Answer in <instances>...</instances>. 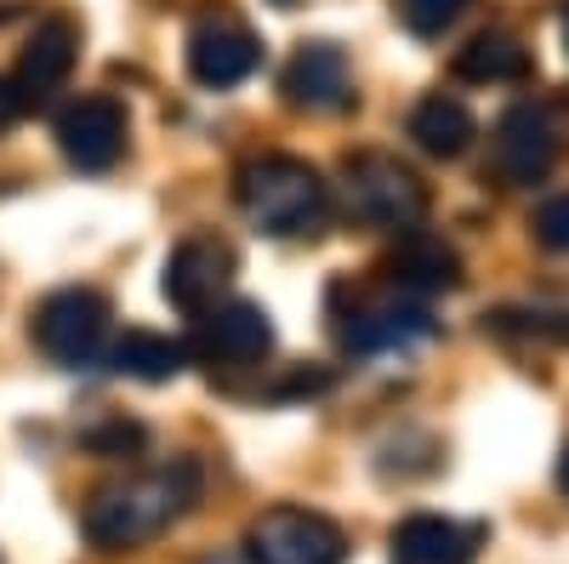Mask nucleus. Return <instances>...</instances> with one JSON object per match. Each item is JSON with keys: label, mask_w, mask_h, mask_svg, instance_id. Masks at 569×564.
I'll list each match as a JSON object with an SVG mask.
<instances>
[{"label": "nucleus", "mask_w": 569, "mask_h": 564, "mask_svg": "<svg viewBox=\"0 0 569 564\" xmlns=\"http://www.w3.org/2000/svg\"><path fill=\"white\" fill-rule=\"evenodd\" d=\"M200 502V462H166V467H149L137 479H120V485H103L98 496L86 502V542L103 547V553H126V547H142L166 536L188 507Z\"/></svg>", "instance_id": "f257e3e1"}, {"label": "nucleus", "mask_w": 569, "mask_h": 564, "mask_svg": "<svg viewBox=\"0 0 569 564\" xmlns=\"http://www.w3.org/2000/svg\"><path fill=\"white\" fill-rule=\"evenodd\" d=\"M233 200H240V211L262 234H273V240H297V234H313L325 222L330 188L297 155H262V160L240 166V177H233Z\"/></svg>", "instance_id": "f03ea898"}, {"label": "nucleus", "mask_w": 569, "mask_h": 564, "mask_svg": "<svg viewBox=\"0 0 569 564\" xmlns=\"http://www.w3.org/2000/svg\"><path fill=\"white\" fill-rule=\"evenodd\" d=\"M342 188H348V211H353L359 222H370V228L410 234V228H421V217H427V182H421L399 155H382V149L348 155Z\"/></svg>", "instance_id": "7ed1b4c3"}, {"label": "nucleus", "mask_w": 569, "mask_h": 564, "mask_svg": "<svg viewBox=\"0 0 569 564\" xmlns=\"http://www.w3.org/2000/svg\"><path fill=\"white\" fill-rule=\"evenodd\" d=\"M109 297L103 291H91V286H63L52 291L40 308H34V343L40 354L63 365V370H80L103 354L109 343Z\"/></svg>", "instance_id": "20e7f679"}, {"label": "nucleus", "mask_w": 569, "mask_h": 564, "mask_svg": "<svg viewBox=\"0 0 569 564\" xmlns=\"http://www.w3.org/2000/svg\"><path fill=\"white\" fill-rule=\"evenodd\" d=\"M348 536L313 507H268L246 531V564H342Z\"/></svg>", "instance_id": "39448f33"}, {"label": "nucleus", "mask_w": 569, "mask_h": 564, "mask_svg": "<svg viewBox=\"0 0 569 564\" xmlns=\"http://www.w3.org/2000/svg\"><path fill=\"white\" fill-rule=\"evenodd\" d=\"M257 63H262V40L251 34V23L240 12L217 7L188 29V75H194L200 86H211V91H228V86L251 80Z\"/></svg>", "instance_id": "423d86ee"}, {"label": "nucleus", "mask_w": 569, "mask_h": 564, "mask_svg": "<svg viewBox=\"0 0 569 564\" xmlns=\"http://www.w3.org/2000/svg\"><path fill=\"white\" fill-rule=\"evenodd\" d=\"M58 149L74 171H114L120 155H126V137H131V120L114 98L91 91V98H74L63 115H58Z\"/></svg>", "instance_id": "0eeeda50"}, {"label": "nucleus", "mask_w": 569, "mask_h": 564, "mask_svg": "<svg viewBox=\"0 0 569 564\" xmlns=\"http://www.w3.org/2000/svg\"><path fill=\"white\" fill-rule=\"evenodd\" d=\"M233 268H240V257H233L228 240H217V234H188V240L166 257L160 291H166V303H177L182 314H206V308H217L222 291L233 286Z\"/></svg>", "instance_id": "6e6552de"}, {"label": "nucleus", "mask_w": 569, "mask_h": 564, "mask_svg": "<svg viewBox=\"0 0 569 564\" xmlns=\"http://www.w3.org/2000/svg\"><path fill=\"white\" fill-rule=\"evenodd\" d=\"M279 91L291 109L342 115V109H353V63L337 40H302L279 75Z\"/></svg>", "instance_id": "1a4fd4ad"}, {"label": "nucleus", "mask_w": 569, "mask_h": 564, "mask_svg": "<svg viewBox=\"0 0 569 564\" xmlns=\"http://www.w3.org/2000/svg\"><path fill=\"white\" fill-rule=\"evenodd\" d=\"M490 166L501 182H541L558 166V126L541 103H512L496 120V144H490Z\"/></svg>", "instance_id": "9d476101"}, {"label": "nucleus", "mask_w": 569, "mask_h": 564, "mask_svg": "<svg viewBox=\"0 0 569 564\" xmlns=\"http://www.w3.org/2000/svg\"><path fill=\"white\" fill-rule=\"evenodd\" d=\"M268 348H273L268 308L233 297V303H217V308L200 314V332H194V348H188V354H200L206 365H251Z\"/></svg>", "instance_id": "9b49d317"}, {"label": "nucleus", "mask_w": 569, "mask_h": 564, "mask_svg": "<svg viewBox=\"0 0 569 564\" xmlns=\"http://www.w3.org/2000/svg\"><path fill=\"white\" fill-rule=\"evenodd\" d=\"M479 542H485L479 525H456L445 513H410L388 536L393 564H472Z\"/></svg>", "instance_id": "f8f14e48"}, {"label": "nucleus", "mask_w": 569, "mask_h": 564, "mask_svg": "<svg viewBox=\"0 0 569 564\" xmlns=\"http://www.w3.org/2000/svg\"><path fill=\"white\" fill-rule=\"evenodd\" d=\"M433 337V314L421 303H365L342 319V343L353 354H399L410 343H427Z\"/></svg>", "instance_id": "ddd939ff"}, {"label": "nucleus", "mask_w": 569, "mask_h": 564, "mask_svg": "<svg viewBox=\"0 0 569 564\" xmlns=\"http://www.w3.org/2000/svg\"><path fill=\"white\" fill-rule=\"evenodd\" d=\"M74 58H80V29L69 18H46L29 46H23V58H18V86H23V98L40 103V98H52V91L74 75Z\"/></svg>", "instance_id": "4468645a"}, {"label": "nucleus", "mask_w": 569, "mask_h": 564, "mask_svg": "<svg viewBox=\"0 0 569 564\" xmlns=\"http://www.w3.org/2000/svg\"><path fill=\"white\" fill-rule=\"evenodd\" d=\"M410 144L421 155H433V160H461L472 149V137H479V126H472L467 103L461 98H445V91H433V98H421L410 109Z\"/></svg>", "instance_id": "2eb2a0df"}, {"label": "nucleus", "mask_w": 569, "mask_h": 564, "mask_svg": "<svg viewBox=\"0 0 569 564\" xmlns=\"http://www.w3.org/2000/svg\"><path fill=\"white\" fill-rule=\"evenodd\" d=\"M388 274L399 279L405 291H456L461 286V257L445 240H433V234L410 228L399 240V251L388 257Z\"/></svg>", "instance_id": "dca6fc26"}, {"label": "nucleus", "mask_w": 569, "mask_h": 564, "mask_svg": "<svg viewBox=\"0 0 569 564\" xmlns=\"http://www.w3.org/2000/svg\"><path fill=\"white\" fill-rule=\"evenodd\" d=\"M536 63H530V46H518L507 29H485L472 34L461 52H456V75L472 80V86H501V80H525Z\"/></svg>", "instance_id": "f3484780"}, {"label": "nucleus", "mask_w": 569, "mask_h": 564, "mask_svg": "<svg viewBox=\"0 0 569 564\" xmlns=\"http://www.w3.org/2000/svg\"><path fill=\"white\" fill-rule=\"evenodd\" d=\"M109 365L120 376H137V383H171V376L188 365V343L166 337V332H126L114 348H109Z\"/></svg>", "instance_id": "a211bd4d"}, {"label": "nucleus", "mask_w": 569, "mask_h": 564, "mask_svg": "<svg viewBox=\"0 0 569 564\" xmlns=\"http://www.w3.org/2000/svg\"><path fill=\"white\" fill-rule=\"evenodd\" d=\"M467 7H472V0H399V12H405L410 34H421V40L445 34V29H450Z\"/></svg>", "instance_id": "6ab92c4d"}, {"label": "nucleus", "mask_w": 569, "mask_h": 564, "mask_svg": "<svg viewBox=\"0 0 569 564\" xmlns=\"http://www.w3.org/2000/svg\"><path fill=\"white\" fill-rule=\"evenodd\" d=\"M530 228H536V240L547 251H569V195H552L547 206H536Z\"/></svg>", "instance_id": "aec40b11"}, {"label": "nucleus", "mask_w": 569, "mask_h": 564, "mask_svg": "<svg viewBox=\"0 0 569 564\" xmlns=\"http://www.w3.org/2000/svg\"><path fill=\"white\" fill-rule=\"evenodd\" d=\"M86 445L91 451H137L142 445V428H137V422H109V428H98Z\"/></svg>", "instance_id": "412c9836"}, {"label": "nucleus", "mask_w": 569, "mask_h": 564, "mask_svg": "<svg viewBox=\"0 0 569 564\" xmlns=\"http://www.w3.org/2000/svg\"><path fill=\"white\" fill-rule=\"evenodd\" d=\"M23 109H29V98H23V86H18L12 75H0V131H12V126L23 120Z\"/></svg>", "instance_id": "4be33fe9"}, {"label": "nucleus", "mask_w": 569, "mask_h": 564, "mask_svg": "<svg viewBox=\"0 0 569 564\" xmlns=\"http://www.w3.org/2000/svg\"><path fill=\"white\" fill-rule=\"evenodd\" d=\"M558 491L569 496V451H563V462H558Z\"/></svg>", "instance_id": "5701e85b"}, {"label": "nucleus", "mask_w": 569, "mask_h": 564, "mask_svg": "<svg viewBox=\"0 0 569 564\" xmlns=\"http://www.w3.org/2000/svg\"><path fill=\"white\" fill-rule=\"evenodd\" d=\"M558 23H563V52H569V7H563V18H558Z\"/></svg>", "instance_id": "b1692460"}, {"label": "nucleus", "mask_w": 569, "mask_h": 564, "mask_svg": "<svg viewBox=\"0 0 569 564\" xmlns=\"http://www.w3.org/2000/svg\"><path fill=\"white\" fill-rule=\"evenodd\" d=\"M273 7H297V0H273Z\"/></svg>", "instance_id": "393cba45"}]
</instances>
